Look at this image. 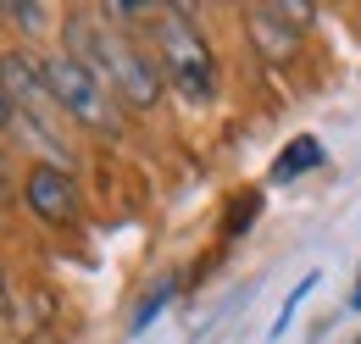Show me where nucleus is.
I'll list each match as a JSON object with an SVG mask.
<instances>
[{"label":"nucleus","instance_id":"f257e3e1","mask_svg":"<svg viewBox=\"0 0 361 344\" xmlns=\"http://www.w3.org/2000/svg\"><path fill=\"white\" fill-rule=\"evenodd\" d=\"M156 61H161V78L178 89L183 100L206 106L217 94V56H212L206 34L195 28L189 6H161V17H156Z\"/></svg>","mask_w":361,"mask_h":344},{"label":"nucleus","instance_id":"f03ea898","mask_svg":"<svg viewBox=\"0 0 361 344\" xmlns=\"http://www.w3.org/2000/svg\"><path fill=\"white\" fill-rule=\"evenodd\" d=\"M100 78H106V89H111L128 111H150V106L161 100V89H167L161 61H156L123 23H111L106 11H100Z\"/></svg>","mask_w":361,"mask_h":344},{"label":"nucleus","instance_id":"7ed1b4c3","mask_svg":"<svg viewBox=\"0 0 361 344\" xmlns=\"http://www.w3.org/2000/svg\"><path fill=\"white\" fill-rule=\"evenodd\" d=\"M45 78H50L56 106L67 111V123H78V128H90V133H123L117 94L100 84L90 67H78L67 50H61V56H45Z\"/></svg>","mask_w":361,"mask_h":344},{"label":"nucleus","instance_id":"20e7f679","mask_svg":"<svg viewBox=\"0 0 361 344\" xmlns=\"http://www.w3.org/2000/svg\"><path fill=\"white\" fill-rule=\"evenodd\" d=\"M23 200H28V211L39 216V222H78L84 211V200H78V183H73V172L61 167V161H45V167L28 172V183H23Z\"/></svg>","mask_w":361,"mask_h":344},{"label":"nucleus","instance_id":"39448f33","mask_svg":"<svg viewBox=\"0 0 361 344\" xmlns=\"http://www.w3.org/2000/svg\"><path fill=\"white\" fill-rule=\"evenodd\" d=\"M245 28H250V44L267 56L272 67H278V61H289V56L300 50V28H295L278 6H256V11H245Z\"/></svg>","mask_w":361,"mask_h":344},{"label":"nucleus","instance_id":"423d86ee","mask_svg":"<svg viewBox=\"0 0 361 344\" xmlns=\"http://www.w3.org/2000/svg\"><path fill=\"white\" fill-rule=\"evenodd\" d=\"M317 161H322V145H317L312 133H300V139H295V145H289V150L278 156L272 178H278V183H289V178H300V172H312Z\"/></svg>","mask_w":361,"mask_h":344},{"label":"nucleus","instance_id":"0eeeda50","mask_svg":"<svg viewBox=\"0 0 361 344\" xmlns=\"http://www.w3.org/2000/svg\"><path fill=\"white\" fill-rule=\"evenodd\" d=\"M11 28L45 34V28H50V6H39V0H17V6H11Z\"/></svg>","mask_w":361,"mask_h":344},{"label":"nucleus","instance_id":"6e6552de","mask_svg":"<svg viewBox=\"0 0 361 344\" xmlns=\"http://www.w3.org/2000/svg\"><path fill=\"white\" fill-rule=\"evenodd\" d=\"M317 289V278H300V283H295V295H289V300H283V311H278V322H272V333H283V328H289V317H295V305L306 300V295H312Z\"/></svg>","mask_w":361,"mask_h":344},{"label":"nucleus","instance_id":"1a4fd4ad","mask_svg":"<svg viewBox=\"0 0 361 344\" xmlns=\"http://www.w3.org/2000/svg\"><path fill=\"white\" fill-rule=\"evenodd\" d=\"M17 123V111H11V100H6V89H0V128H11Z\"/></svg>","mask_w":361,"mask_h":344},{"label":"nucleus","instance_id":"9d476101","mask_svg":"<svg viewBox=\"0 0 361 344\" xmlns=\"http://www.w3.org/2000/svg\"><path fill=\"white\" fill-rule=\"evenodd\" d=\"M11 311V289H6V272H0V317Z\"/></svg>","mask_w":361,"mask_h":344},{"label":"nucleus","instance_id":"9b49d317","mask_svg":"<svg viewBox=\"0 0 361 344\" xmlns=\"http://www.w3.org/2000/svg\"><path fill=\"white\" fill-rule=\"evenodd\" d=\"M0 23H11V6H0Z\"/></svg>","mask_w":361,"mask_h":344},{"label":"nucleus","instance_id":"f8f14e48","mask_svg":"<svg viewBox=\"0 0 361 344\" xmlns=\"http://www.w3.org/2000/svg\"><path fill=\"white\" fill-rule=\"evenodd\" d=\"M350 305H356V311H361V289H356V300H350Z\"/></svg>","mask_w":361,"mask_h":344}]
</instances>
